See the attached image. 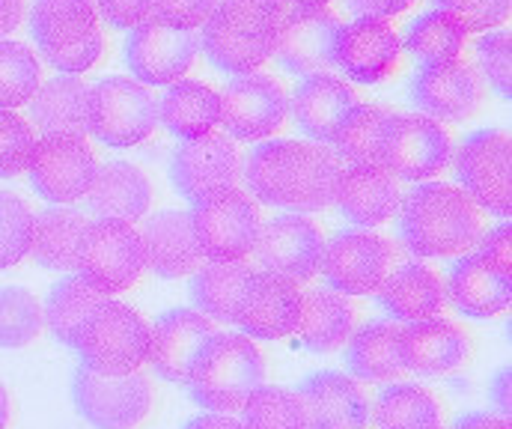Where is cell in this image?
<instances>
[{
  "label": "cell",
  "instance_id": "obj_1",
  "mask_svg": "<svg viewBox=\"0 0 512 429\" xmlns=\"http://www.w3.org/2000/svg\"><path fill=\"white\" fill-rule=\"evenodd\" d=\"M340 161L325 146L304 141H268L245 158V185L256 200L295 215L334 203Z\"/></svg>",
  "mask_w": 512,
  "mask_h": 429
},
{
  "label": "cell",
  "instance_id": "obj_2",
  "mask_svg": "<svg viewBox=\"0 0 512 429\" xmlns=\"http://www.w3.org/2000/svg\"><path fill=\"white\" fill-rule=\"evenodd\" d=\"M483 233L480 206L459 188L444 182L417 185L399 215V239L426 260L468 254Z\"/></svg>",
  "mask_w": 512,
  "mask_h": 429
},
{
  "label": "cell",
  "instance_id": "obj_3",
  "mask_svg": "<svg viewBox=\"0 0 512 429\" xmlns=\"http://www.w3.org/2000/svg\"><path fill=\"white\" fill-rule=\"evenodd\" d=\"M265 382V361L248 334H215L191 376L188 394L197 406L209 412H239L245 400Z\"/></svg>",
  "mask_w": 512,
  "mask_h": 429
},
{
  "label": "cell",
  "instance_id": "obj_4",
  "mask_svg": "<svg viewBox=\"0 0 512 429\" xmlns=\"http://www.w3.org/2000/svg\"><path fill=\"white\" fill-rule=\"evenodd\" d=\"M75 352L81 355V364L96 373H137L149 355V325L128 304L105 301L81 328Z\"/></svg>",
  "mask_w": 512,
  "mask_h": 429
},
{
  "label": "cell",
  "instance_id": "obj_5",
  "mask_svg": "<svg viewBox=\"0 0 512 429\" xmlns=\"http://www.w3.org/2000/svg\"><path fill=\"white\" fill-rule=\"evenodd\" d=\"M158 126L155 96L134 78H105L87 96V132L105 146L128 149Z\"/></svg>",
  "mask_w": 512,
  "mask_h": 429
},
{
  "label": "cell",
  "instance_id": "obj_6",
  "mask_svg": "<svg viewBox=\"0 0 512 429\" xmlns=\"http://www.w3.org/2000/svg\"><path fill=\"white\" fill-rule=\"evenodd\" d=\"M453 158L450 132L423 114H390L382 138V167L405 182H423L447 170Z\"/></svg>",
  "mask_w": 512,
  "mask_h": 429
},
{
  "label": "cell",
  "instance_id": "obj_7",
  "mask_svg": "<svg viewBox=\"0 0 512 429\" xmlns=\"http://www.w3.org/2000/svg\"><path fill=\"white\" fill-rule=\"evenodd\" d=\"M72 400L90 427L134 429L152 406V388L140 373L108 376L81 364L72 379Z\"/></svg>",
  "mask_w": 512,
  "mask_h": 429
},
{
  "label": "cell",
  "instance_id": "obj_8",
  "mask_svg": "<svg viewBox=\"0 0 512 429\" xmlns=\"http://www.w3.org/2000/svg\"><path fill=\"white\" fill-rule=\"evenodd\" d=\"M96 170V155L84 138L75 135H42V141L33 143L27 161L33 191L54 206L84 200L90 194Z\"/></svg>",
  "mask_w": 512,
  "mask_h": 429
},
{
  "label": "cell",
  "instance_id": "obj_9",
  "mask_svg": "<svg viewBox=\"0 0 512 429\" xmlns=\"http://www.w3.org/2000/svg\"><path fill=\"white\" fill-rule=\"evenodd\" d=\"M200 51V39L194 30L173 27L155 15L128 30L126 63L134 81L149 87H170L188 75L194 57Z\"/></svg>",
  "mask_w": 512,
  "mask_h": 429
},
{
  "label": "cell",
  "instance_id": "obj_10",
  "mask_svg": "<svg viewBox=\"0 0 512 429\" xmlns=\"http://www.w3.org/2000/svg\"><path fill=\"white\" fill-rule=\"evenodd\" d=\"M191 227L203 260L233 263L254 254L262 224L254 200L245 191L230 188L206 203H197L191 212Z\"/></svg>",
  "mask_w": 512,
  "mask_h": 429
},
{
  "label": "cell",
  "instance_id": "obj_11",
  "mask_svg": "<svg viewBox=\"0 0 512 429\" xmlns=\"http://www.w3.org/2000/svg\"><path fill=\"white\" fill-rule=\"evenodd\" d=\"M512 143L501 129H480L468 135L456 155V179L465 194L498 218L512 212Z\"/></svg>",
  "mask_w": 512,
  "mask_h": 429
},
{
  "label": "cell",
  "instance_id": "obj_12",
  "mask_svg": "<svg viewBox=\"0 0 512 429\" xmlns=\"http://www.w3.org/2000/svg\"><path fill=\"white\" fill-rule=\"evenodd\" d=\"M146 269L143 239L128 221L99 218L87 227L78 248V272L108 295L123 292Z\"/></svg>",
  "mask_w": 512,
  "mask_h": 429
},
{
  "label": "cell",
  "instance_id": "obj_13",
  "mask_svg": "<svg viewBox=\"0 0 512 429\" xmlns=\"http://www.w3.org/2000/svg\"><path fill=\"white\" fill-rule=\"evenodd\" d=\"M239 179V152L227 135L206 132L200 138L182 141L170 155V182L188 203H206Z\"/></svg>",
  "mask_w": 512,
  "mask_h": 429
},
{
  "label": "cell",
  "instance_id": "obj_14",
  "mask_svg": "<svg viewBox=\"0 0 512 429\" xmlns=\"http://www.w3.org/2000/svg\"><path fill=\"white\" fill-rule=\"evenodd\" d=\"M337 30L340 21L328 6H295L274 30L271 57L292 75L331 72Z\"/></svg>",
  "mask_w": 512,
  "mask_h": 429
},
{
  "label": "cell",
  "instance_id": "obj_15",
  "mask_svg": "<svg viewBox=\"0 0 512 429\" xmlns=\"http://www.w3.org/2000/svg\"><path fill=\"white\" fill-rule=\"evenodd\" d=\"M218 99H221L218 123L224 126L227 138L236 141H262L274 135L289 114V99L283 87L274 78L254 72L233 78L218 93Z\"/></svg>",
  "mask_w": 512,
  "mask_h": 429
},
{
  "label": "cell",
  "instance_id": "obj_16",
  "mask_svg": "<svg viewBox=\"0 0 512 429\" xmlns=\"http://www.w3.org/2000/svg\"><path fill=\"white\" fill-rule=\"evenodd\" d=\"M390 263L393 248L387 239L367 230H343L325 245L319 272L334 292L370 295L382 286Z\"/></svg>",
  "mask_w": 512,
  "mask_h": 429
},
{
  "label": "cell",
  "instance_id": "obj_17",
  "mask_svg": "<svg viewBox=\"0 0 512 429\" xmlns=\"http://www.w3.org/2000/svg\"><path fill=\"white\" fill-rule=\"evenodd\" d=\"M254 251L265 272L304 284L319 272L325 239L310 218L286 212L280 218H271L265 227H259Z\"/></svg>",
  "mask_w": 512,
  "mask_h": 429
},
{
  "label": "cell",
  "instance_id": "obj_18",
  "mask_svg": "<svg viewBox=\"0 0 512 429\" xmlns=\"http://www.w3.org/2000/svg\"><path fill=\"white\" fill-rule=\"evenodd\" d=\"M399 54L402 39L382 18L340 24L334 39V69L355 84H382L387 75H393Z\"/></svg>",
  "mask_w": 512,
  "mask_h": 429
},
{
  "label": "cell",
  "instance_id": "obj_19",
  "mask_svg": "<svg viewBox=\"0 0 512 429\" xmlns=\"http://www.w3.org/2000/svg\"><path fill=\"white\" fill-rule=\"evenodd\" d=\"M215 325L209 316L176 307L161 313L149 328V355L146 361L167 382H188L203 346L215 337Z\"/></svg>",
  "mask_w": 512,
  "mask_h": 429
},
{
  "label": "cell",
  "instance_id": "obj_20",
  "mask_svg": "<svg viewBox=\"0 0 512 429\" xmlns=\"http://www.w3.org/2000/svg\"><path fill=\"white\" fill-rule=\"evenodd\" d=\"M301 316V289L295 281L280 278L274 272H254L245 286L239 307H236V325L242 334L256 340H280L289 337Z\"/></svg>",
  "mask_w": 512,
  "mask_h": 429
},
{
  "label": "cell",
  "instance_id": "obj_21",
  "mask_svg": "<svg viewBox=\"0 0 512 429\" xmlns=\"http://www.w3.org/2000/svg\"><path fill=\"white\" fill-rule=\"evenodd\" d=\"M411 105L432 120L441 123H462L477 111L480 84L468 63L447 60V63H426L411 78Z\"/></svg>",
  "mask_w": 512,
  "mask_h": 429
},
{
  "label": "cell",
  "instance_id": "obj_22",
  "mask_svg": "<svg viewBox=\"0 0 512 429\" xmlns=\"http://www.w3.org/2000/svg\"><path fill=\"white\" fill-rule=\"evenodd\" d=\"M307 412V429H367L370 400L361 385L337 370L307 376L298 391Z\"/></svg>",
  "mask_w": 512,
  "mask_h": 429
},
{
  "label": "cell",
  "instance_id": "obj_23",
  "mask_svg": "<svg viewBox=\"0 0 512 429\" xmlns=\"http://www.w3.org/2000/svg\"><path fill=\"white\" fill-rule=\"evenodd\" d=\"M143 254L152 275L176 281L194 275L203 266V254L191 227V212L164 209L152 215L143 227Z\"/></svg>",
  "mask_w": 512,
  "mask_h": 429
},
{
  "label": "cell",
  "instance_id": "obj_24",
  "mask_svg": "<svg viewBox=\"0 0 512 429\" xmlns=\"http://www.w3.org/2000/svg\"><path fill=\"white\" fill-rule=\"evenodd\" d=\"M358 105L355 90L331 72L307 75L292 93L295 126L316 143H331L346 114Z\"/></svg>",
  "mask_w": 512,
  "mask_h": 429
},
{
  "label": "cell",
  "instance_id": "obj_25",
  "mask_svg": "<svg viewBox=\"0 0 512 429\" xmlns=\"http://www.w3.org/2000/svg\"><path fill=\"white\" fill-rule=\"evenodd\" d=\"M334 203L358 227H379L399 209V185L382 164H349L340 170Z\"/></svg>",
  "mask_w": 512,
  "mask_h": 429
},
{
  "label": "cell",
  "instance_id": "obj_26",
  "mask_svg": "<svg viewBox=\"0 0 512 429\" xmlns=\"http://www.w3.org/2000/svg\"><path fill=\"white\" fill-rule=\"evenodd\" d=\"M468 358V337L450 319H423L408 322L399 337V361L402 370L420 376H441L456 370Z\"/></svg>",
  "mask_w": 512,
  "mask_h": 429
},
{
  "label": "cell",
  "instance_id": "obj_27",
  "mask_svg": "<svg viewBox=\"0 0 512 429\" xmlns=\"http://www.w3.org/2000/svg\"><path fill=\"white\" fill-rule=\"evenodd\" d=\"M444 295L453 301L459 313L471 319H492L510 307L512 278H504L480 254L471 251L453 263Z\"/></svg>",
  "mask_w": 512,
  "mask_h": 429
},
{
  "label": "cell",
  "instance_id": "obj_28",
  "mask_svg": "<svg viewBox=\"0 0 512 429\" xmlns=\"http://www.w3.org/2000/svg\"><path fill=\"white\" fill-rule=\"evenodd\" d=\"M376 301L396 322H423L444 310L447 295L432 269L420 263H402L399 269L387 272L382 286L376 289Z\"/></svg>",
  "mask_w": 512,
  "mask_h": 429
},
{
  "label": "cell",
  "instance_id": "obj_29",
  "mask_svg": "<svg viewBox=\"0 0 512 429\" xmlns=\"http://www.w3.org/2000/svg\"><path fill=\"white\" fill-rule=\"evenodd\" d=\"M87 197H90V212L96 218H114L131 224L146 215L152 200V185L137 164L108 161L105 167L96 170Z\"/></svg>",
  "mask_w": 512,
  "mask_h": 429
},
{
  "label": "cell",
  "instance_id": "obj_30",
  "mask_svg": "<svg viewBox=\"0 0 512 429\" xmlns=\"http://www.w3.org/2000/svg\"><path fill=\"white\" fill-rule=\"evenodd\" d=\"M90 227V218L69 206H51L33 215L30 254L42 269L78 272V248Z\"/></svg>",
  "mask_w": 512,
  "mask_h": 429
},
{
  "label": "cell",
  "instance_id": "obj_31",
  "mask_svg": "<svg viewBox=\"0 0 512 429\" xmlns=\"http://www.w3.org/2000/svg\"><path fill=\"white\" fill-rule=\"evenodd\" d=\"M87 96L90 87L78 75H60L42 84L30 105V123L42 135H87Z\"/></svg>",
  "mask_w": 512,
  "mask_h": 429
},
{
  "label": "cell",
  "instance_id": "obj_32",
  "mask_svg": "<svg viewBox=\"0 0 512 429\" xmlns=\"http://www.w3.org/2000/svg\"><path fill=\"white\" fill-rule=\"evenodd\" d=\"M355 328V310L343 292L334 289H313L301 295V316H298V337L307 352H334L349 340Z\"/></svg>",
  "mask_w": 512,
  "mask_h": 429
},
{
  "label": "cell",
  "instance_id": "obj_33",
  "mask_svg": "<svg viewBox=\"0 0 512 429\" xmlns=\"http://www.w3.org/2000/svg\"><path fill=\"white\" fill-rule=\"evenodd\" d=\"M105 301H111V295L78 272V275H69L51 286L42 313H45V322H48L51 334L57 337V343L75 349L81 328Z\"/></svg>",
  "mask_w": 512,
  "mask_h": 429
},
{
  "label": "cell",
  "instance_id": "obj_34",
  "mask_svg": "<svg viewBox=\"0 0 512 429\" xmlns=\"http://www.w3.org/2000/svg\"><path fill=\"white\" fill-rule=\"evenodd\" d=\"M402 325L396 319L367 322L358 334H349L346 367L364 382H393L402 373L399 361Z\"/></svg>",
  "mask_w": 512,
  "mask_h": 429
},
{
  "label": "cell",
  "instance_id": "obj_35",
  "mask_svg": "<svg viewBox=\"0 0 512 429\" xmlns=\"http://www.w3.org/2000/svg\"><path fill=\"white\" fill-rule=\"evenodd\" d=\"M158 117L179 141H191L215 129L221 117V99L209 84L182 78L161 96Z\"/></svg>",
  "mask_w": 512,
  "mask_h": 429
},
{
  "label": "cell",
  "instance_id": "obj_36",
  "mask_svg": "<svg viewBox=\"0 0 512 429\" xmlns=\"http://www.w3.org/2000/svg\"><path fill=\"white\" fill-rule=\"evenodd\" d=\"M96 30L99 12L93 0H33L30 33L39 51L75 45Z\"/></svg>",
  "mask_w": 512,
  "mask_h": 429
},
{
  "label": "cell",
  "instance_id": "obj_37",
  "mask_svg": "<svg viewBox=\"0 0 512 429\" xmlns=\"http://www.w3.org/2000/svg\"><path fill=\"white\" fill-rule=\"evenodd\" d=\"M200 45L203 54L209 57V63L227 75H248L256 72L274 51V33L268 36H242L236 30H230L215 12L209 15V21L203 24L200 33Z\"/></svg>",
  "mask_w": 512,
  "mask_h": 429
},
{
  "label": "cell",
  "instance_id": "obj_38",
  "mask_svg": "<svg viewBox=\"0 0 512 429\" xmlns=\"http://www.w3.org/2000/svg\"><path fill=\"white\" fill-rule=\"evenodd\" d=\"M251 275L254 269L245 266L242 260H233V263L209 260V266H200L191 281V301L203 316L218 319V322H233L239 298L251 281Z\"/></svg>",
  "mask_w": 512,
  "mask_h": 429
},
{
  "label": "cell",
  "instance_id": "obj_39",
  "mask_svg": "<svg viewBox=\"0 0 512 429\" xmlns=\"http://www.w3.org/2000/svg\"><path fill=\"white\" fill-rule=\"evenodd\" d=\"M468 39L465 21L450 9H429L408 24L405 48L426 66V63H447L459 60V51Z\"/></svg>",
  "mask_w": 512,
  "mask_h": 429
},
{
  "label": "cell",
  "instance_id": "obj_40",
  "mask_svg": "<svg viewBox=\"0 0 512 429\" xmlns=\"http://www.w3.org/2000/svg\"><path fill=\"white\" fill-rule=\"evenodd\" d=\"M376 415L379 429H435L441 427V412L435 397L420 385H387L376 397Z\"/></svg>",
  "mask_w": 512,
  "mask_h": 429
},
{
  "label": "cell",
  "instance_id": "obj_41",
  "mask_svg": "<svg viewBox=\"0 0 512 429\" xmlns=\"http://www.w3.org/2000/svg\"><path fill=\"white\" fill-rule=\"evenodd\" d=\"M390 111L376 105H355L334 135V149L349 164H382V138Z\"/></svg>",
  "mask_w": 512,
  "mask_h": 429
},
{
  "label": "cell",
  "instance_id": "obj_42",
  "mask_svg": "<svg viewBox=\"0 0 512 429\" xmlns=\"http://www.w3.org/2000/svg\"><path fill=\"white\" fill-rule=\"evenodd\" d=\"M45 313L36 295L24 286L0 289V349H21L42 331Z\"/></svg>",
  "mask_w": 512,
  "mask_h": 429
},
{
  "label": "cell",
  "instance_id": "obj_43",
  "mask_svg": "<svg viewBox=\"0 0 512 429\" xmlns=\"http://www.w3.org/2000/svg\"><path fill=\"white\" fill-rule=\"evenodd\" d=\"M245 429H307V412L295 391L256 388L242 406Z\"/></svg>",
  "mask_w": 512,
  "mask_h": 429
},
{
  "label": "cell",
  "instance_id": "obj_44",
  "mask_svg": "<svg viewBox=\"0 0 512 429\" xmlns=\"http://www.w3.org/2000/svg\"><path fill=\"white\" fill-rule=\"evenodd\" d=\"M39 90V60L21 42L0 39V111L21 108Z\"/></svg>",
  "mask_w": 512,
  "mask_h": 429
},
{
  "label": "cell",
  "instance_id": "obj_45",
  "mask_svg": "<svg viewBox=\"0 0 512 429\" xmlns=\"http://www.w3.org/2000/svg\"><path fill=\"white\" fill-rule=\"evenodd\" d=\"M33 212L15 191H0V272L18 266L30 254Z\"/></svg>",
  "mask_w": 512,
  "mask_h": 429
},
{
  "label": "cell",
  "instance_id": "obj_46",
  "mask_svg": "<svg viewBox=\"0 0 512 429\" xmlns=\"http://www.w3.org/2000/svg\"><path fill=\"white\" fill-rule=\"evenodd\" d=\"M215 15L242 36H268L286 15V0H218Z\"/></svg>",
  "mask_w": 512,
  "mask_h": 429
},
{
  "label": "cell",
  "instance_id": "obj_47",
  "mask_svg": "<svg viewBox=\"0 0 512 429\" xmlns=\"http://www.w3.org/2000/svg\"><path fill=\"white\" fill-rule=\"evenodd\" d=\"M33 143L30 126L15 111H0V179H15L27 170Z\"/></svg>",
  "mask_w": 512,
  "mask_h": 429
},
{
  "label": "cell",
  "instance_id": "obj_48",
  "mask_svg": "<svg viewBox=\"0 0 512 429\" xmlns=\"http://www.w3.org/2000/svg\"><path fill=\"white\" fill-rule=\"evenodd\" d=\"M477 54H480V69H483L486 81L492 84V90H495L501 99H510V87H512L510 30H489V33L480 39Z\"/></svg>",
  "mask_w": 512,
  "mask_h": 429
},
{
  "label": "cell",
  "instance_id": "obj_49",
  "mask_svg": "<svg viewBox=\"0 0 512 429\" xmlns=\"http://www.w3.org/2000/svg\"><path fill=\"white\" fill-rule=\"evenodd\" d=\"M102 51H105V39H102V33L96 30V33H90L87 39H81V42H75V45L48 48V51H42V57H45L57 72H63V75H78V72L93 69V66L99 63Z\"/></svg>",
  "mask_w": 512,
  "mask_h": 429
},
{
  "label": "cell",
  "instance_id": "obj_50",
  "mask_svg": "<svg viewBox=\"0 0 512 429\" xmlns=\"http://www.w3.org/2000/svg\"><path fill=\"white\" fill-rule=\"evenodd\" d=\"M435 3L438 9L456 12L465 21L468 33L501 27L510 15V0H435Z\"/></svg>",
  "mask_w": 512,
  "mask_h": 429
},
{
  "label": "cell",
  "instance_id": "obj_51",
  "mask_svg": "<svg viewBox=\"0 0 512 429\" xmlns=\"http://www.w3.org/2000/svg\"><path fill=\"white\" fill-rule=\"evenodd\" d=\"M218 9V0H152V15L173 27H203L209 15Z\"/></svg>",
  "mask_w": 512,
  "mask_h": 429
},
{
  "label": "cell",
  "instance_id": "obj_52",
  "mask_svg": "<svg viewBox=\"0 0 512 429\" xmlns=\"http://www.w3.org/2000/svg\"><path fill=\"white\" fill-rule=\"evenodd\" d=\"M495 272H501L504 278H512V242H510V221H501L498 227H492L486 233V239L480 242L477 251Z\"/></svg>",
  "mask_w": 512,
  "mask_h": 429
},
{
  "label": "cell",
  "instance_id": "obj_53",
  "mask_svg": "<svg viewBox=\"0 0 512 429\" xmlns=\"http://www.w3.org/2000/svg\"><path fill=\"white\" fill-rule=\"evenodd\" d=\"M96 6L117 30H131L152 15V0H96Z\"/></svg>",
  "mask_w": 512,
  "mask_h": 429
},
{
  "label": "cell",
  "instance_id": "obj_54",
  "mask_svg": "<svg viewBox=\"0 0 512 429\" xmlns=\"http://www.w3.org/2000/svg\"><path fill=\"white\" fill-rule=\"evenodd\" d=\"M414 0H346L349 12H355L358 18H390L399 15L411 6Z\"/></svg>",
  "mask_w": 512,
  "mask_h": 429
},
{
  "label": "cell",
  "instance_id": "obj_55",
  "mask_svg": "<svg viewBox=\"0 0 512 429\" xmlns=\"http://www.w3.org/2000/svg\"><path fill=\"white\" fill-rule=\"evenodd\" d=\"M512 373L510 367H501L498 370V376L492 379V388H489V397H492V403H495V409H498V415H507L510 418L512 412Z\"/></svg>",
  "mask_w": 512,
  "mask_h": 429
},
{
  "label": "cell",
  "instance_id": "obj_56",
  "mask_svg": "<svg viewBox=\"0 0 512 429\" xmlns=\"http://www.w3.org/2000/svg\"><path fill=\"white\" fill-rule=\"evenodd\" d=\"M453 429H512V427L507 415H498V412H471V415H462Z\"/></svg>",
  "mask_w": 512,
  "mask_h": 429
},
{
  "label": "cell",
  "instance_id": "obj_57",
  "mask_svg": "<svg viewBox=\"0 0 512 429\" xmlns=\"http://www.w3.org/2000/svg\"><path fill=\"white\" fill-rule=\"evenodd\" d=\"M185 429H245V424L224 412H206V415H197L194 421H188Z\"/></svg>",
  "mask_w": 512,
  "mask_h": 429
},
{
  "label": "cell",
  "instance_id": "obj_58",
  "mask_svg": "<svg viewBox=\"0 0 512 429\" xmlns=\"http://www.w3.org/2000/svg\"><path fill=\"white\" fill-rule=\"evenodd\" d=\"M21 24V0H0V36Z\"/></svg>",
  "mask_w": 512,
  "mask_h": 429
},
{
  "label": "cell",
  "instance_id": "obj_59",
  "mask_svg": "<svg viewBox=\"0 0 512 429\" xmlns=\"http://www.w3.org/2000/svg\"><path fill=\"white\" fill-rule=\"evenodd\" d=\"M6 424H9V394L0 385V429H6Z\"/></svg>",
  "mask_w": 512,
  "mask_h": 429
},
{
  "label": "cell",
  "instance_id": "obj_60",
  "mask_svg": "<svg viewBox=\"0 0 512 429\" xmlns=\"http://www.w3.org/2000/svg\"><path fill=\"white\" fill-rule=\"evenodd\" d=\"M286 3H295V6H328L331 0H286Z\"/></svg>",
  "mask_w": 512,
  "mask_h": 429
},
{
  "label": "cell",
  "instance_id": "obj_61",
  "mask_svg": "<svg viewBox=\"0 0 512 429\" xmlns=\"http://www.w3.org/2000/svg\"><path fill=\"white\" fill-rule=\"evenodd\" d=\"M435 429H441V427H435Z\"/></svg>",
  "mask_w": 512,
  "mask_h": 429
}]
</instances>
